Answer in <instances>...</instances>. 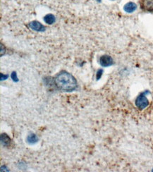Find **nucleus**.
<instances>
[{
	"mask_svg": "<svg viewBox=\"0 0 153 172\" xmlns=\"http://www.w3.org/2000/svg\"><path fill=\"white\" fill-rule=\"evenodd\" d=\"M136 105L140 109H143L149 105V101L146 98V94L142 93L136 100Z\"/></svg>",
	"mask_w": 153,
	"mask_h": 172,
	"instance_id": "nucleus-2",
	"label": "nucleus"
},
{
	"mask_svg": "<svg viewBox=\"0 0 153 172\" xmlns=\"http://www.w3.org/2000/svg\"><path fill=\"white\" fill-rule=\"evenodd\" d=\"M10 141H11V140H10V138L7 135V134H5V133L1 134V144H2L4 146L9 145Z\"/></svg>",
	"mask_w": 153,
	"mask_h": 172,
	"instance_id": "nucleus-9",
	"label": "nucleus"
},
{
	"mask_svg": "<svg viewBox=\"0 0 153 172\" xmlns=\"http://www.w3.org/2000/svg\"><path fill=\"white\" fill-rule=\"evenodd\" d=\"M54 83L59 90L66 92L74 90L77 87L75 78L72 75L66 71L59 73L54 78Z\"/></svg>",
	"mask_w": 153,
	"mask_h": 172,
	"instance_id": "nucleus-1",
	"label": "nucleus"
},
{
	"mask_svg": "<svg viewBox=\"0 0 153 172\" xmlns=\"http://www.w3.org/2000/svg\"><path fill=\"white\" fill-rule=\"evenodd\" d=\"M112 1H114V0H112Z\"/></svg>",
	"mask_w": 153,
	"mask_h": 172,
	"instance_id": "nucleus-14",
	"label": "nucleus"
},
{
	"mask_svg": "<svg viewBox=\"0 0 153 172\" xmlns=\"http://www.w3.org/2000/svg\"><path fill=\"white\" fill-rule=\"evenodd\" d=\"M11 78H12V80L14 82H18V81H19V78H18L17 74H16V72H13L12 74H11Z\"/></svg>",
	"mask_w": 153,
	"mask_h": 172,
	"instance_id": "nucleus-10",
	"label": "nucleus"
},
{
	"mask_svg": "<svg viewBox=\"0 0 153 172\" xmlns=\"http://www.w3.org/2000/svg\"><path fill=\"white\" fill-rule=\"evenodd\" d=\"M28 25L32 30L37 31V32H43L45 31V27L39 21H33L30 23Z\"/></svg>",
	"mask_w": 153,
	"mask_h": 172,
	"instance_id": "nucleus-5",
	"label": "nucleus"
},
{
	"mask_svg": "<svg viewBox=\"0 0 153 172\" xmlns=\"http://www.w3.org/2000/svg\"><path fill=\"white\" fill-rule=\"evenodd\" d=\"M26 141L28 143H29L30 145H33V144L37 143L38 142V137L34 133H31L30 135L28 136L26 138Z\"/></svg>",
	"mask_w": 153,
	"mask_h": 172,
	"instance_id": "nucleus-7",
	"label": "nucleus"
},
{
	"mask_svg": "<svg viewBox=\"0 0 153 172\" xmlns=\"http://www.w3.org/2000/svg\"><path fill=\"white\" fill-rule=\"evenodd\" d=\"M97 1H98V2H100V1H101V0H97Z\"/></svg>",
	"mask_w": 153,
	"mask_h": 172,
	"instance_id": "nucleus-13",
	"label": "nucleus"
},
{
	"mask_svg": "<svg viewBox=\"0 0 153 172\" xmlns=\"http://www.w3.org/2000/svg\"><path fill=\"white\" fill-rule=\"evenodd\" d=\"M102 74H103V70H102V69H99V70L97 71V76H96L97 80H100L101 77H102Z\"/></svg>",
	"mask_w": 153,
	"mask_h": 172,
	"instance_id": "nucleus-11",
	"label": "nucleus"
},
{
	"mask_svg": "<svg viewBox=\"0 0 153 172\" xmlns=\"http://www.w3.org/2000/svg\"><path fill=\"white\" fill-rule=\"evenodd\" d=\"M137 9V5L134 2H128L124 5V10L127 13H133Z\"/></svg>",
	"mask_w": 153,
	"mask_h": 172,
	"instance_id": "nucleus-6",
	"label": "nucleus"
},
{
	"mask_svg": "<svg viewBox=\"0 0 153 172\" xmlns=\"http://www.w3.org/2000/svg\"><path fill=\"white\" fill-rule=\"evenodd\" d=\"M100 64L103 67H108L114 64V60L109 55H103L100 58Z\"/></svg>",
	"mask_w": 153,
	"mask_h": 172,
	"instance_id": "nucleus-4",
	"label": "nucleus"
},
{
	"mask_svg": "<svg viewBox=\"0 0 153 172\" xmlns=\"http://www.w3.org/2000/svg\"><path fill=\"white\" fill-rule=\"evenodd\" d=\"M44 21L47 23V24L51 25L53 24L56 21V19H55V16L51 13H49V14H47L45 17L43 18Z\"/></svg>",
	"mask_w": 153,
	"mask_h": 172,
	"instance_id": "nucleus-8",
	"label": "nucleus"
},
{
	"mask_svg": "<svg viewBox=\"0 0 153 172\" xmlns=\"http://www.w3.org/2000/svg\"><path fill=\"white\" fill-rule=\"evenodd\" d=\"M8 78V75H4L3 76V74H1V80H6Z\"/></svg>",
	"mask_w": 153,
	"mask_h": 172,
	"instance_id": "nucleus-12",
	"label": "nucleus"
},
{
	"mask_svg": "<svg viewBox=\"0 0 153 172\" xmlns=\"http://www.w3.org/2000/svg\"><path fill=\"white\" fill-rule=\"evenodd\" d=\"M140 4L142 10L148 12H153V0H140Z\"/></svg>",
	"mask_w": 153,
	"mask_h": 172,
	"instance_id": "nucleus-3",
	"label": "nucleus"
}]
</instances>
